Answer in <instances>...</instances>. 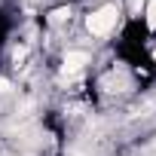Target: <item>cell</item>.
<instances>
[{"mask_svg": "<svg viewBox=\"0 0 156 156\" xmlns=\"http://www.w3.org/2000/svg\"><path fill=\"white\" fill-rule=\"evenodd\" d=\"M116 19H119V9H116V3H107V6L95 9V12L86 19V28H89V34H95V37H104V34H110V31L116 28Z\"/></svg>", "mask_w": 156, "mask_h": 156, "instance_id": "1", "label": "cell"}, {"mask_svg": "<svg viewBox=\"0 0 156 156\" xmlns=\"http://www.w3.org/2000/svg\"><path fill=\"white\" fill-rule=\"evenodd\" d=\"M83 64H89V52H83V49H73L64 55V70H80Z\"/></svg>", "mask_w": 156, "mask_h": 156, "instance_id": "2", "label": "cell"}, {"mask_svg": "<svg viewBox=\"0 0 156 156\" xmlns=\"http://www.w3.org/2000/svg\"><path fill=\"white\" fill-rule=\"evenodd\" d=\"M147 28L156 31V0H150V3H147Z\"/></svg>", "mask_w": 156, "mask_h": 156, "instance_id": "3", "label": "cell"}, {"mask_svg": "<svg viewBox=\"0 0 156 156\" xmlns=\"http://www.w3.org/2000/svg\"><path fill=\"white\" fill-rule=\"evenodd\" d=\"M64 19H70V9H55V12H52V22H55V25L64 22Z\"/></svg>", "mask_w": 156, "mask_h": 156, "instance_id": "4", "label": "cell"}, {"mask_svg": "<svg viewBox=\"0 0 156 156\" xmlns=\"http://www.w3.org/2000/svg\"><path fill=\"white\" fill-rule=\"evenodd\" d=\"M6 92H9V83H6V80H0V95H6Z\"/></svg>", "mask_w": 156, "mask_h": 156, "instance_id": "5", "label": "cell"}]
</instances>
